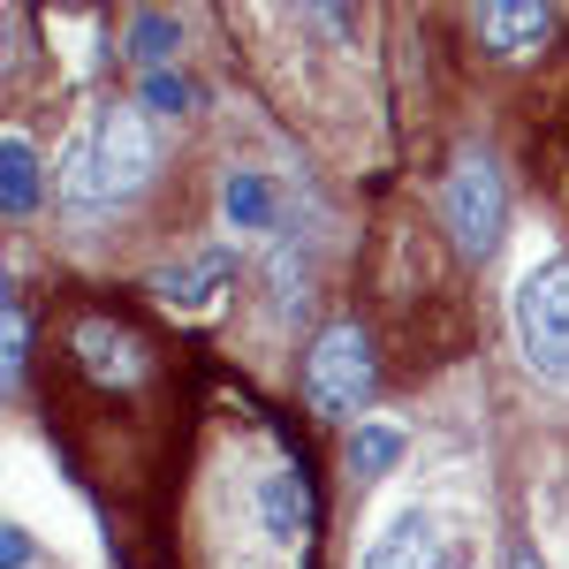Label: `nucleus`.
<instances>
[{"instance_id":"obj_1","label":"nucleus","mask_w":569,"mask_h":569,"mask_svg":"<svg viewBox=\"0 0 569 569\" xmlns=\"http://www.w3.org/2000/svg\"><path fill=\"white\" fill-rule=\"evenodd\" d=\"M160 168V152H152V130H144V114L137 107H99L91 114V130L69 144V168H61V198L77 206V213H99V206H122L130 190H144Z\"/></svg>"},{"instance_id":"obj_2","label":"nucleus","mask_w":569,"mask_h":569,"mask_svg":"<svg viewBox=\"0 0 569 569\" xmlns=\"http://www.w3.org/2000/svg\"><path fill=\"white\" fill-rule=\"evenodd\" d=\"M440 228H448V243L471 266L493 259V243L509 228V182H501V160L493 152H463L448 168V182H440Z\"/></svg>"},{"instance_id":"obj_3","label":"nucleus","mask_w":569,"mask_h":569,"mask_svg":"<svg viewBox=\"0 0 569 569\" xmlns=\"http://www.w3.org/2000/svg\"><path fill=\"white\" fill-rule=\"evenodd\" d=\"M509 327H517V350H525L531 372L569 388V259H547L517 281Z\"/></svg>"},{"instance_id":"obj_4","label":"nucleus","mask_w":569,"mask_h":569,"mask_svg":"<svg viewBox=\"0 0 569 569\" xmlns=\"http://www.w3.org/2000/svg\"><path fill=\"white\" fill-rule=\"evenodd\" d=\"M305 388H311V402H319L327 418H350V410L372 402V388H380V350H372V335H365L357 319H335V327L311 342Z\"/></svg>"},{"instance_id":"obj_5","label":"nucleus","mask_w":569,"mask_h":569,"mask_svg":"<svg viewBox=\"0 0 569 569\" xmlns=\"http://www.w3.org/2000/svg\"><path fill=\"white\" fill-rule=\"evenodd\" d=\"M69 357H77V372H84L91 388H130V380H144V365H152L144 335L122 327V319H107V311H84L69 327Z\"/></svg>"},{"instance_id":"obj_6","label":"nucleus","mask_w":569,"mask_h":569,"mask_svg":"<svg viewBox=\"0 0 569 569\" xmlns=\"http://www.w3.org/2000/svg\"><path fill=\"white\" fill-rule=\"evenodd\" d=\"M456 555H463V539H456V525H448L440 509H402V517H388V531L365 547L357 569H456Z\"/></svg>"},{"instance_id":"obj_7","label":"nucleus","mask_w":569,"mask_h":569,"mask_svg":"<svg viewBox=\"0 0 569 569\" xmlns=\"http://www.w3.org/2000/svg\"><path fill=\"white\" fill-rule=\"evenodd\" d=\"M471 31H479V46L493 61H517V53H531L555 31V8H539V0H486V8H471Z\"/></svg>"},{"instance_id":"obj_8","label":"nucleus","mask_w":569,"mask_h":569,"mask_svg":"<svg viewBox=\"0 0 569 569\" xmlns=\"http://www.w3.org/2000/svg\"><path fill=\"white\" fill-rule=\"evenodd\" d=\"M251 501H259V525L273 531V539H305V531H311V517H319L305 456H297V463H281V471H259Z\"/></svg>"},{"instance_id":"obj_9","label":"nucleus","mask_w":569,"mask_h":569,"mask_svg":"<svg viewBox=\"0 0 569 569\" xmlns=\"http://www.w3.org/2000/svg\"><path fill=\"white\" fill-rule=\"evenodd\" d=\"M0 198H8V220H23L39 206V152H31L23 130L0 137Z\"/></svg>"},{"instance_id":"obj_10","label":"nucleus","mask_w":569,"mask_h":569,"mask_svg":"<svg viewBox=\"0 0 569 569\" xmlns=\"http://www.w3.org/2000/svg\"><path fill=\"white\" fill-rule=\"evenodd\" d=\"M236 281V259L228 251H206V259H190V266H168L160 273V297H176V305H213V289H228Z\"/></svg>"},{"instance_id":"obj_11","label":"nucleus","mask_w":569,"mask_h":569,"mask_svg":"<svg viewBox=\"0 0 569 569\" xmlns=\"http://www.w3.org/2000/svg\"><path fill=\"white\" fill-rule=\"evenodd\" d=\"M176 46H182V23H176V16H160V8H137V16H130V61L144 69V77H160Z\"/></svg>"},{"instance_id":"obj_12","label":"nucleus","mask_w":569,"mask_h":569,"mask_svg":"<svg viewBox=\"0 0 569 569\" xmlns=\"http://www.w3.org/2000/svg\"><path fill=\"white\" fill-rule=\"evenodd\" d=\"M220 206H228V220H236V228H266L281 198H273V182H266V176L236 168V176H228V190H220Z\"/></svg>"},{"instance_id":"obj_13","label":"nucleus","mask_w":569,"mask_h":569,"mask_svg":"<svg viewBox=\"0 0 569 569\" xmlns=\"http://www.w3.org/2000/svg\"><path fill=\"white\" fill-rule=\"evenodd\" d=\"M402 448H410V440L395 433V426H357L350 433V471L357 479H380V471L402 463Z\"/></svg>"},{"instance_id":"obj_14","label":"nucleus","mask_w":569,"mask_h":569,"mask_svg":"<svg viewBox=\"0 0 569 569\" xmlns=\"http://www.w3.org/2000/svg\"><path fill=\"white\" fill-rule=\"evenodd\" d=\"M137 99H144L152 114H182V107H190V84H182L176 69H160V77H144V91H137Z\"/></svg>"},{"instance_id":"obj_15","label":"nucleus","mask_w":569,"mask_h":569,"mask_svg":"<svg viewBox=\"0 0 569 569\" xmlns=\"http://www.w3.org/2000/svg\"><path fill=\"white\" fill-rule=\"evenodd\" d=\"M31 365V319H23V297H8V372Z\"/></svg>"},{"instance_id":"obj_16","label":"nucleus","mask_w":569,"mask_h":569,"mask_svg":"<svg viewBox=\"0 0 569 569\" xmlns=\"http://www.w3.org/2000/svg\"><path fill=\"white\" fill-rule=\"evenodd\" d=\"M31 562V539H23V525H8L0 531V569H23Z\"/></svg>"},{"instance_id":"obj_17","label":"nucleus","mask_w":569,"mask_h":569,"mask_svg":"<svg viewBox=\"0 0 569 569\" xmlns=\"http://www.w3.org/2000/svg\"><path fill=\"white\" fill-rule=\"evenodd\" d=\"M509 569H547V562H539L531 547H509Z\"/></svg>"}]
</instances>
